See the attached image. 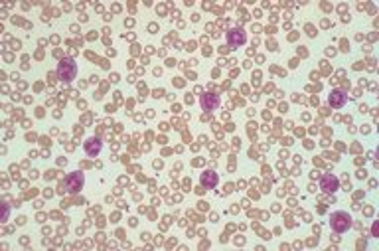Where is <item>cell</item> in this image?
Instances as JSON below:
<instances>
[{"label":"cell","mask_w":379,"mask_h":251,"mask_svg":"<svg viewBox=\"0 0 379 251\" xmlns=\"http://www.w3.org/2000/svg\"><path fill=\"white\" fill-rule=\"evenodd\" d=\"M83 182H85L83 172H71L65 178V188H67V192H79L83 188Z\"/></svg>","instance_id":"obj_3"},{"label":"cell","mask_w":379,"mask_h":251,"mask_svg":"<svg viewBox=\"0 0 379 251\" xmlns=\"http://www.w3.org/2000/svg\"><path fill=\"white\" fill-rule=\"evenodd\" d=\"M330 225L336 233H344L352 227V218L348 216V212H334L330 216Z\"/></svg>","instance_id":"obj_2"},{"label":"cell","mask_w":379,"mask_h":251,"mask_svg":"<svg viewBox=\"0 0 379 251\" xmlns=\"http://www.w3.org/2000/svg\"><path fill=\"white\" fill-rule=\"evenodd\" d=\"M83 148H85V152H87L89 156H97V154L101 152V148H103V142H101L97 137H91V139H87V140L83 142Z\"/></svg>","instance_id":"obj_7"},{"label":"cell","mask_w":379,"mask_h":251,"mask_svg":"<svg viewBox=\"0 0 379 251\" xmlns=\"http://www.w3.org/2000/svg\"><path fill=\"white\" fill-rule=\"evenodd\" d=\"M217 182H219V176H217L213 170H205V172L202 174V186H205V188H215Z\"/></svg>","instance_id":"obj_9"},{"label":"cell","mask_w":379,"mask_h":251,"mask_svg":"<svg viewBox=\"0 0 379 251\" xmlns=\"http://www.w3.org/2000/svg\"><path fill=\"white\" fill-rule=\"evenodd\" d=\"M330 105L334 107V109H342L344 105H346V101H348V95L344 93V91H340V89H334L332 93H330Z\"/></svg>","instance_id":"obj_8"},{"label":"cell","mask_w":379,"mask_h":251,"mask_svg":"<svg viewBox=\"0 0 379 251\" xmlns=\"http://www.w3.org/2000/svg\"><path fill=\"white\" fill-rule=\"evenodd\" d=\"M320 188L326 192V194H334L338 188H340V180L334 176V174H324L320 178Z\"/></svg>","instance_id":"obj_5"},{"label":"cell","mask_w":379,"mask_h":251,"mask_svg":"<svg viewBox=\"0 0 379 251\" xmlns=\"http://www.w3.org/2000/svg\"><path fill=\"white\" fill-rule=\"evenodd\" d=\"M8 216H10V208L2 206V222H8Z\"/></svg>","instance_id":"obj_10"},{"label":"cell","mask_w":379,"mask_h":251,"mask_svg":"<svg viewBox=\"0 0 379 251\" xmlns=\"http://www.w3.org/2000/svg\"><path fill=\"white\" fill-rule=\"evenodd\" d=\"M57 77L61 81H73L77 77V63H75L71 57H63L57 63Z\"/></svg>","instance_id":"obj_1"},{"label":"cell","mask_w":379,"mask_h":251,"mask_svg":"<svg viewBox=\"0 0 379 251\" xmlns=\"http://www.w3.org/2000/svg\"><path fill=\"white\" fill-rule=\"evenodd\" d=\"M200 103H202L203 111H215V109L219 107L221 99H219V95H215V93H205V95H202Z\"/></svg>","instance_id":"obj_6"},{"label":"cell","mask_w":379,"mask_h":251,"mask_svg":"<svg viewBox=\"0 0 379 251\" xmlns=\"http://www.w3.org/2000/svg\"><path fill=\"white\" fill-rule=\"evenodd\" d=\"M245 42H247V34L241 28H231L229 32H227V44H229L231 48H239Z\"/></svg>","instance_id":"obj_4"}]
</instances>
